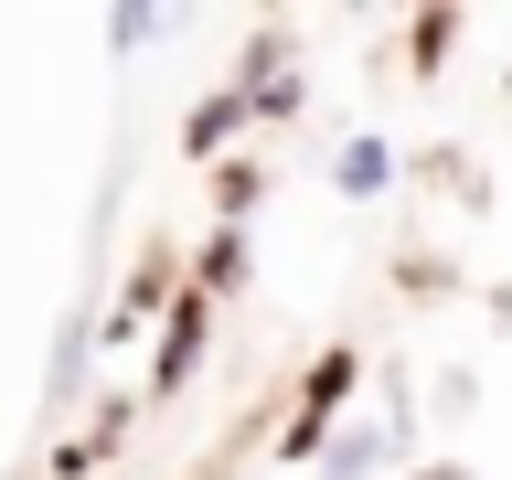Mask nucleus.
Instances as JSON below:
<instances>
[{"label": "nucleus", "instance_id": "nucleus-1", "mask_svg": "<svg viewBox=\"0 0 512 480\" xmlns=\"http://www.w3.org/2000/svg\"><path fill=\"white\" fill-rule=\"evenodd\" d=\"M427 480H459V470H427Z\"/></svg>", "mask_w": 512, "mask_h": 480}]
</instances>
